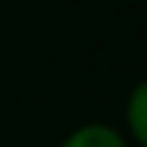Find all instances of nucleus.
Instances as JSON below:
<instances>
[{
    "label": "nucleus",
    "mask_w": 147,
    "mask_h": 147,
    "mask_svg": "<svg viewBox=\"0 0 147 147\" xmlns=\"http://www.w3.org/2000/svg\"><path fill=\"white\" fill-rule=\"evenodd\" d=\"M58 147H130L127 136L107 121H87L69 130Z\"/></svg>",
    "instance_id": "obj_1"
},
{
    "label": "nucleus",
    "mask_w": 147,
    "mask_h": 147,
    "mask_svg": "<svg viewBox=\"0 0 147 147\" xmlns=\"http://www.w3.org/2000/svg\"><path fill=\"white\" fill-rule=\"evenodd\" d=\"M127 141L136 147H147V78L133 84L124 101V130Z\"/></svg>",
    "instance_id": "obj_2"
}]
</instances>
